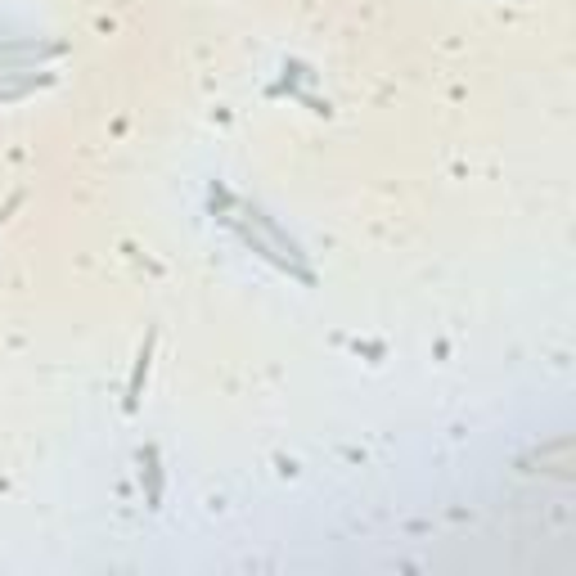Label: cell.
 Returning a JSON list of instances; mask_svg holds the SVG:
<instances>
[{
	"instance_id": "cell-1",
	"label": "cell",
	"mask_w": 576,
	"mask_h": 576,
	"mask_svg": "<svg viewBox=\"0 0 576 576\" xmlns=\"http://www.w3.org/2000/svg\"><path fill=\"white\" fill-rule=\"evenodd\" d=\"M212 212H221V221L230 225L234 234L243 239V248L257 252L261 261H270L275 270H284V275H293L297 284H315V270L306 266V252L302 243L293 239V234H284L275 221H270L266 212H261L257 203H243V198L225 194L221 185H212Z\"/></svg>"
},
{
	"instance_id": "cell-2",
	"label": "cell",
	"mask_w": 576,
	"mask_h": 576,
	"mask_svg": "<svg viewBox=\"0 0 576 576\" xmlns=\"http://www.w3.org/2000/svg\"><path fill=\"white\" fill-rule=\"evenodd\" d=\"M153 342H158V333H144L140 356H135V369H131V383H126V410H140V396H144V383H149V365H153Z\"/></svg>"
},
{
	"instance_id": "cell-3",
	"label": "cell",
	"mask_w": 576,
	"mask_h": 576,
	"mask_svg": "<svg viewBox=\"0 0 576 576\" xmlns=\"http://www.w3.org/2000/svg\"><path fill=\"white\" fill-rule=\"evenodd\" d=\"M140 468H144V504L149 509H162V455H158V446H144V455H140Z\"/></svg>"
},
{
	"instance_id": "cell-4",
	"label": "cell",
	"mask_w": 576,
	"mask_h": 576,
	"mask_svg": "<svg viewBox=\"0 0 576 576\" xmlns=\"http://www.w3.org/2000/svg\"><path fill=\"white\" fill-rule=\"evenodd\" d=\"M50 72L45 77H23V81H14V86H0V104H9V99H23L27 90H36V86H50Z\"/></svg>"
},
{
	"instance_id": "cell-5",
	"label": "cell",
	"mask_w": 576,
	"mask_h": 576,
	"mask_svg": "<svg viewBox=\"0 0 576 576\" xmlns=\"http://www.w3.org/2000/svg\"><path fill=\"white\" fill-rule=\"evenodd\" d=\"M18 203H23V194H9V203H5V207H0V225H5V221H9V216H14V212H18Z\"/></svg>"
}]
</instances>
